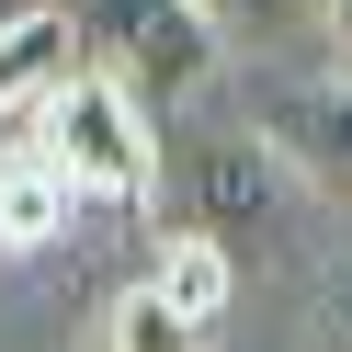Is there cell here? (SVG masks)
<instances>
[{"label":"cell","mask_w":352,"mask_h":352,"mask_svg":"<svg viewBox=\"0 0 352 352\" xmlns=\"http://www.w3.org/2000/svg\"><path fill=\"white\" fill-rule=\"evenodd\" d=\"M34 160L80 193V216H137L160 193V137H148V102H125L102 69H80L69 91L34 114Z\"/></svg>","instance_id":"6da1fadb"},{"label":"cell","mask_w":352,"mask_h":352,"mask_svg":"<svg viewBox=\"0 0 352 352\" xmlns=\"http://www.w3.org/2000/svg\"><path fill=\"white\" fill-rule=\"evenodd\" d=\"M80 46L91 69L114 80L125 102H193L228 57V23H216L205 0H80Z\"/></svg>","instance_id":"7a4b0ae2"},{"label":"cell","mask_w":352,"mask_h":352,"mask_svg":"<svg viewBox=\"0 0 352 352\" xmlns=\"http://www.w3.org/2000/svg\"><path fill=\"white\" fill-rule=\"evenodd\" d=\"M80 69H91L80 12H46V0H34V12H12V23H0V125H34Z\"/></svg>","instance_id":"3957f363"},{"label":"cell","mask_w":352,"mask_h":352,"mask_svg":"<svg viewBox=\"0 0 352 352\" xmlns=\"http://www.w3.org/2000/svg\"><path fill=\"white\" fill-rule=\"evenodd\" d=\"M261 137H273V160L296 170L318 205H341V216H352V80H318V91H296L273 125H261Z\"/></svg>","instance_id":"277c9868"},{"label":"cell","mask_w":352,"mask_h":352,"mask_svg":"<svg viewBox=\"0 0 352 352\" xmlns=\"http://www.w3.org/2000/svg\"><path fill=\"white\" fill-rule=\"evenodd\" d=\"M273 182H284L273 137H216V148H205V170H193V193H205V239H228V228H261Z\"/></svg>","instance_id":"5b68a950"},{"label":"cell","mask_w":352,"mask_h":352,"mask_svg":"<svg viewBox=\"0 0 352 352\" xmlns=\"http://www.w3.org/2000/svg\"><path fill=\"white\" fill-rule=\"evenodd\" d=\"M80 228V193L57 182L34 148H0V250H46Z\"/></svg>","instance_id":"8992f818"},{"label":"cell","mask_w":352,"mask_h":352,"mask_svg":"<svg viewBox=\"0 0 352 352\" xmlns=\"http://www.w3.org/2000/svg\"><path fill=\"white\" fill-rule=\"evenodd\" d=\"M148 296H160V307H182L193 329H216V318H228V296H239V261H228V239L182 228V239L160 250V273H148Z\"/></svg>","instance_id":"52a82bcc"},{"label":"cell","mask_w":352,"mask_h":352,"mask_svg":"<svg viewBox=\"0 0 352 352\" xmlns=\"http://www.w3.org/2000/svg\"><path fill=\"white\" fill-rule=\"evenodd\" d=\"M114 352H216V329H193L182 307H160V296L137 284V296L114 307Z\"/></svg>","instance_id":"ba28073f"},{"label":"cell","mask_w":352,"mask_h":352,"mask_svg":"<svg viewBox=\"0 0 352 352\" xmlns=\"http://www.w3.org/2000/svg\"><path fill=\"white\" fill-rule=\"evenodd\" d=\"M329 341L352 352V261H341V284H329Z\"/></svg>","instance_id":"9c48e42d"},{"label":"cell","mask_w":352,"mask_h":352,"mask_svg":"<svg viewBox=\"0 0 352 352\" xmlns=\"http://www.w3.org/2000/svg\"><path fill=\"white\" fill-rule=\"evenodd\" d=\"M329 46H341V80H352V0H329Z\"/></svg>","instance_id":"30bf717a"},{"label":"cell","mask_w":352,"mask_h":352,"mask_svg":"<svg viewBox=\"0 0 352 352\" xmlns=\"http://www.w3.org/2000/svg\"><path fill=\"white\" fill-rule=\"evenodd\" d=\"M216 23H239V12H250V23H273V0H205Z\"/></svg>","instance_id":"8fae6325"},{"label":"cell","mask_w":352,"mask_h":352,"mask_svg":"<svg viewBox=\"0 0 352 352\" xmlns=\"http://www.w3.org/2000/svg\"><path fill=\"white\" fill-rule=\"evenodd\" d=\"M12 12H34V0H0V23H12Z\"/></svg>","instance_id":"7c38bea8"}]
</instances>
